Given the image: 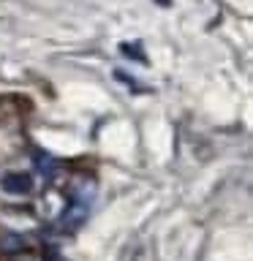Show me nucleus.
I'll return each mask as SVG.
<instances>
[{
    "mask_svg": "<svg viewBox=\"0 0 253 261\" xmlns=\"http://www.w3.org/2000/svg\"><path fill=\"white\" fill-rule=\"evenodd\" d=\"M0 188H3L6 193H14V196L30 193L33 177L24 174V171H11V174H3V179H0Z\"/></svg>",
    "mask_w": 253,
    "mask_h": 261,
    "instance_id": "obj_2",
    "label": "nucleus"
},
{
    "mask_svg": "<svg viewBox=\"0 0 253 261\" xmlns=\"http://www.w3.org/2000/svg\"><path fill=\"white\" fill-rule=\"evenodd\" d=\"M87 210H90V204L77 201V199H68L65 210L60 212V226L65 228V231H73V228H79L82 223H85V218H87Z\"/></svg>",
    "mask_w": 253,
    "mask_h": 261,
    "instance_id": "obj_1",
    "label": "nucleus"
},
{
    "mask_svg": "<svg viewBox=\"0 0 253 261\" xmlns=\"http://www.w3.org/2000/svg\"><path fill=\"white\" fill-rule=\"evenodd\" d=\"M38 169L44 171V177H46V179H52V177H55V171H57V163H55L52 158H46V155H44V158L38 155Z\"/></svg>",
    "mask_w": 253,
    "mask_h": 261,
    "instance_id": "obj_4",
    "label": "nucleus"
},
{
    "mask_svg": "<svg viewBox=\"0 0 253 261\" xmlns=\"http://www.w3.org/2000/svg\"><path fill=\"white\" fill-rule=\"evenodd\" d=\"M11 261H44L38 253H30V250H22V253H14Z\"/></svg>",
    "mask_w": 253,
    "mask_h": 261,
    "instance_id": "obj_5",
    "label": "nucleus"
},
{
    "mask_svg": "<svg viewBox=\"0 0 253 261\" xmlns=\"http://www.w3.org/2000/svg\"><path fill=\"white\" fill-rule=\"evenodd\" d=\"M22 250H28V242L19 234H6L0 240V253H6V256H14V253H22Z\"/></svg>",
    "mask_w": 253,
    "mask_h": 261,
    "instance_id": "obj_3",
    "label": "nucleus"
},
{
    "mask_svg": "<svg viewBox=\"0 0 253 261\" xmlns=\"http://www.w3.org/2000/svg\"><path fill=\"white\" fill-rule=\"evenodd\" d=\"M49 261H65V258H60V256H52V258H49Z\"/></svg>",
    "mask_w": 253,
    "mask_h": 261,
    "instance_id": "obj_6",
    "label": "nucleus"
}]
</instances>
